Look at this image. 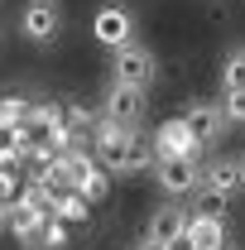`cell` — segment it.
I'll use <instances>...</instances> for the list:
<instances>
[{
  "instance_id": "52a82bcc",
  "label": "cell",
  "mask_w": 245,
  "mask_h": 250,
  "mask_svg": "<svg viewBox=\"0 0 245 250\" xmlns=\"http://www.w3.org/2000/svg\"><path fill=\"white\" fill-rule=\"evenodd\" d=\"M92 34H96V43H106V48L116 53L125 43H135V20H130L125 5H101L96 20H92Z\"/></svg>"
},
{
  "instance_id": "8992f818",
  "label": "cell",
  "mask_w": 245,
  "mask_h": 250,
  "mask_svg": "<svg viewBox=\"0 0 245 250\" xmlns=\"http://www.w3.org/2000/svg\"><path fill=\"white\" fill-rule=\"evenodd\" d=\"M20 29H24V39H34V43H53L58 29H62V5L58 0H29L24 15H20Z\"/></svg>"
},
{
  "instance_id": "5b68a950",
  "label": "cell",
  "mask_w": 245,
  "mask_h": 250,
  "mask_svg": "<svg viewBox=\"0 0 245 250\" xmlns=\"http://www.w3.org/2000/svg\"><path fill=\"white\" fill-rule=\"evenodd\" d=\"M154 178L178 202V197H187V192L202 188V164H192V159H154Z\"/></svg>"
},
{
  "instance_id": "277c9868",
  "label": "cell",
  "mask_w": 245,
  "mask_h": 250,
  "mask_svg": "<svg viewBox=\"0 0 245 250\" xmlns=\"http://www.w3.org/2000/svg\"><path fill=\"white\" fill-rule=\"evenodd\" d=\"M154 159H192V164H202V145L192 140L183 116H173V121H163L154 130Z\"/></svg>"
},
{
  "instance_id": "8fae6325",
  "label": "cell",
  "mask_w": 245,
  "mask_h": 250,
  "mask_svg": "<svg viewBox=\"0 0 245 250\" xmlns=\"http://www.w3.org/2000/svg\"><path fill=\"white\" fill-rule=\"evenodd\" d=\"M202 188H212V192H221V197H231V192H241V188H245L241 159H212V164L202 168Z\"/></svg>"
},
{
  "instance_id": "d6986e66",
  "label": "cell",
  "mask_w": 245,
  "mask_h": 250,
  "mask_svg": "<svg viewBox=\"0 0 245 250\" xmlns=\"http://www.w3.org/2000/svg\"><path fill=\"white\" fill-rule=\"evenodd\" d=\"M221 116H226V121H236V125H245V92H226Z\"/></svg>"
},
{
  "instance_id": "2e32d148",
  "label": "cell",
  "mask_w": 245,
  "mask_h": 250,
  "mask_svg": "<svg viewBox=\"0 0 245 250\" xmlns=\"http://www.w3.org/2000/svg\"><path fill=\"white\" fill-rule=\"evenodd\" d=\"M226 202H231V197H221V192H212V188H197V197H192L187 217H216V221H221Z\"/></svg>"
},
{
  "instance_id": "44dd1931",
  "label": "cell",
  "mask_w": 245,
  "mask_h": 250,
  "mask_svg": "<svg viewBox=\"0 0 245 250\" xmlns=\"http://www.w3.org/2000/svg\"><path fill=\"white\" fill-rule=\"evenodd\" d=\"M168 250H192V241H187V236H178V241H173Z\"/></svg>"
},
{
  "instance_id": "30bf717a",
  "label": "cell",
  "mask_w": 245,
  "mask_h": 250,
  "mask_svg": "<svg viewBox=\"0 0 245 250\" xmlns=\"http://www.w3.org/2000/svg\"><path fill=\"white\" fill-rule=\"evenodd\" d=\"M183 125L192 130V140L207 149V145H216V140H221L226 116H221V106H216V101H192V106L183 111Z\"/></svg>"
},
{
  "instance_id": "603a6c76",
  "label": "cell",
  "mask_w": 245,
  "mask_h": 250,
  "mask_svg": "<svg viewBox=\"0 0 245 250\" xmlns=\"http://www.w3.org/2000/svg\"><path fill=\"white\" fill-rule=\"evenodd\" d=\"M241 173H245V154H241Z\"/></svg>"
},
{
  "instance_id": "ac0fdd59",
  "label": "cell",
  "mask_w": 245,
  "mask_h": 250,
  "mask_svg": "<svg viewBox=\"0 0 245 250\" xmlns=\"http://www.w3.org/2000/svg\"><path fill=\"white\" fill-rule=\"evenodd\" d=\"M72 241V226L67 221H58V217H48V226H43V241H39V250H62Z\"/></svg>"
},
{
  "instance_id": "ba28073f",
  "label": "cell",
  "mask_w": 245,
  "mask_h": 250,
  "mask_svg": "<svg viewBox=\"0 0 245 250\" xmlns=\"http://www.w3.org/2000/svg\"><path fill=\"white\" fill-rule=\"evenodd\" d=\"M183 226H187V207H183V202H163V207H154L149 231H144V250H168L178 236H183Z\"/></svg>"
},
{
  "instance_id": "e0dca14e",
  "label": "cell",
  "mask_w": 245,
  "mask_h": 250,
  "mask_svg": "<svg viewBox=\"0 0 245 250\" xmlns=\"http://www.w3.org/2000/svg\"><path fill=\"white\" fill-rule=\"evenodd\" d=\"M221 87H226V92H245V48L226 53V67H221Z\"/></svg>"
},
{
  "instance_id": "5bb4252c",
  "label": "cell",
  "mask_w": 245,
  "mask_h": 250,
  "mask_svg": "<svg viewBox=\"0 0 245 250\" xmlns=\"http://www.w3.org/2000/svg\"><path fill=\"white\" fill-rule=\"evenodd\" d=\"M106 188H111V178H106V168L92 159V164L77 173V197H87V202H101V197H106Z\"/></svg>"
},
{
  "instance_id": "3957f363",
  "label": "cell",
  "mask_w": 245,
  "mask_h": 250,
  "mask_svg": "<svg viewBox=\"0 0 245 250\" xmlns=\"http://www.w3.org/2000/svg\"><path fill=\"white\" fill-rule=\"evenodd\" d=\"M154 72H159V62L144 43H125L116 48V62H111V77H116V87H135V92H144L154 82Z\"/></svg>"
},
{
  "instance_id": "7a4b0ae2",
  "label": "cell",
  "mask_w": 245,
  "mask_h": 250,
  "mask_svg": "<svg viewBox=\"0 0 245 250\" xmlns=\"http://www.w3.org/2000/svg\"><path fill=\"white\" fill-rule=\"evenodd\" d=\"M5 226H10V236H15L24 250H39L43 226H48V207L39 202V192H34V188H24V192L5 207Z\"/></svg>"
},
{
  "instance_id": "ffe728a7",
  "label": "cell",
  "mask_w": 245,
  "mask_h": 250,
  "mask_svg": "<svg viewBox=\"0 0 245 250\" xmlns=\"http://www.w3.org/2000/svg\"><path fill=\"white\" fill-rule=\"evenodd\" d=\"M20 197V173L15 168H0V207H10Z\"/></svg>"
},
{
  "instance_id": "6da1fadb",
  "label": "cell",
  "mask_w": 245,
  "mask_h": 250,
  "mask_svg": "<svg viewBox=\"0 0 245 250\" xmlns=\"http://www.w3.org/2000/svg\"><path fill=\"white\" fill-rule=\"evenodd\" d=\"M92 154L106 173H140L154 164V140L140 135V130H125V125L96 121L92 130Z\"/></svg>"
},
{
  "instance_id": "7c38bea8",
  "label": "cell",
  "mask_w": 245,
  "mask_h": 250,
  "mask_svg": "<svg viewBox=\"0 0 245 250\" xmlns=\"http://www.w3.org/2000/svg\"><path fill=\"white\" fill-rule=\"evenodd\" d=\"M183 236L192 241V250H226V221H216V217H187Z\"/></svg>"
},
{
  "instance_id": "7402d4cb",
  "label": "cell",
  "mask_w": 245,
  "mask_h": 250,
  "mask_svg": "<svg viewBox=\"0 0 245 250\" xmlns=\"http://www.w3.org/2000/svg\"><path fill=\"white\" fill-rule=\"evenodd\" d=\"M0 226H5V207H0Z\"/></svg>"
},
{
  "instance_id": "4fadbf2b",
  "label": "cell",
  "mask_w": 245,
  "mask_h": 250,
  "mask_svg": "<svg viewBox=\"0 0 245 250\" xmlns=\"http://www.w3.org/2000/svg\"><path fill=\"white\" fill-rule=\"evenodd\" d=\"M48 217L67 221V226H87V221H92V202H87V197H77V192H62L58 202L48 207Z\"/></svg>"
},
{
  "instance_id": "9c48e42d",
  "label": "cell",
  "mask_w": 245,
  "mask_h": 250,
  "mask_svg": "<svg viewBox=\"0 0 245 250\" xmlns=\"http://www.w3.org/2000/svg\"><path fill=\"white\" fill-rule=\"evenodd\" d=\"M101 121L135 130V125L144 121V92H135V87H116V82H111V96L101 101Z\"/></svg>"
},
{
  "instance_id": "9a60e30c",
  "label": "cell",
  "mask_w": 245,
  "mask_h": 250,
  "mask_svg": "<svg viewBox=\"0 0 245 250\" xmlns=\"http://www.w3.org/2000/svg\"><path fill=\"white\" fill-rule=\"evenodd\" d=\"M29 111H34V101H24V96H5V101H0V130L29 125Z\"/></svg>"
}]
</instances>
